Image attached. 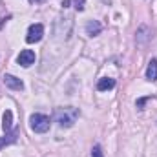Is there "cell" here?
<instances>
[{
    "mask_svg": "<svg viewBox=\"0 0 157 157\" xmlns=\"http://www.w3.org/2000/svg\"><path fill=\"white\" fill-rule=\"evenodd\" d=\"M78 110L73 106H66V108H57L55 110V122H59V126L62 128H70L77 122L78 119Z\"/></svg>",
    "mask_w": 157,
    "mask_h": 157,
    "instance_id": "1",
    "label": "cell"
},
{
    "mask_svg": "<svg viewBox=\"0 0 157 157\" xmlns=\"http://www.w3.org/2000/svg\"><path fill=\"white\" fill-rule=\"evenodd\" d=\"M49 117L48 115H42V113H33L31 117H29V126H31V130L33 132H37V133H46L48 130H49Z\"/></svg>",
    "mask_w": 157,
    "mask_h": 157,
    "instance_id": "2",
    "label": "cell"
},
{
    "mask_svg": "<svg viewBox=\"0 0 157 157\" xmlns=\"http://www.w3.org/2000/svg\"><path fill=\"white\" fill-rule=\"evenodd\" d=\"M42 35H44V26H42V24H33V26H29V29H28L26 42H28V44H35V42H39V40L42 39Z\"/></svg>",
    "mask_w": 157,
    "mask_h": 157,
    "instance_id": "3",
    "label": "cell"
},
{
    "mask_svg": "<svg viewBox=\"0 0 157 157\" xmlns=\"http://www.w3.org/2000/svg\"><path fill=\"white\" fill-rule=\"evenodd\" d=\"M17 62H18L20 66H24V68H29V66L35 62V53H33L31 49H24V51H20V55L17 57Z\"/></svg>",
    "mask_w": 157,
    "mask_h": 157,
    "instance_id": "4",
    "label": "cell"
},
{
    "mask_svg": "<svg viewBox=\"0 0 157 157\" xmlns=\"http://www.w3.org/2000/svg\"><path fill=\"white\" fill-rule=\"evenodd\" d=\"M150 39H152V31H150V28H148L146 24L139 26V29H137V33H135V40H137V44L144 46Z\"/></svg>",
    "mask_w": 157,
    "mask_h": 157,
    "instance_id": "5",
    "label": "cell"
},
{
    "mask_svg": "<svg viewBox=\"0 0 157 157\" xmlns=\"http://www.w3.org/2000/svg\"><path fill=\"white\" fill-rule=\"evenodd\" d=\"M4 84H6L9 90H17V91L24 90V82H22L20 78H17L15 75H4Z\"/></svg>",
    "mask_w": 157,
    "mask_h": 157,
    "instance_id": "6",
    "label": "cell"
},
{
    "mask_svg": "<svg viewBox=\"0 0 157 157\" xmlns=\"http://www.w3.org/2000/svg\"><path fill=\"white\" fill-rule=\"evenodd\" d=\"M101 31H102V26H101L99 20H90V22L86 24V33H88L90 37H97Z\"/></svg>",
    "mask_w": 157,
    "mask_h": 157,
    "instance_id": "7",
    "label": "cell"
},
{
    "mask_svg": "<svg viewBox=\"0 0 157 157\" xmlns=\"http://www.w3.org/2000/svg\"><path fill=\"white\" fill-rule=\"evenodd\" d=\"M113 88H115V80L110 77H104L97 82V90L99 91H108V90H113Z\"/></svg>",
    "mask_w": 157,
    "mask_h": 157,
    "instance_id": "8",
    "label": "cell"
},
{
    "mask_svg": "<svg viewBox=\"0 0 157 157\" xmlns=\"http://www.w3.org/2000/svg\"><path fill=\"white\" fill-rule=\"evenodd\" d=\"M146 78L148 80H157V59H152L146 68Z\"/></svg>",
    "mask_w": 157,
    "mask_h": 157,
    "instance_id": "9",
    "label": "cell"
},
{
    "mask_svg": "<svg viewBox=\"0 0 157 157\" xmlns=\"http://www.w3.org/2000/svg\"><path fill=\"white\" fill-rule=\"evenodd\" d=\"M11 126H13V113H11V110H6L4 117H2V128H4V132H9Z\"/></svg>",
    "mask_w": 157,
    "mask_h": 157,
    "instance_id": "10",
    "label": "cell"
},
{
    "mask_svg": "<svg viewBox=\"0 0 157 157\" xmlns=\"http://www.w3.org/2000/svg\"><path fill=\"white\" fill-rule=\"evenodd\" d=\"M15 141H17V133H9V135L2 137V139H0V150H2L4 146H7V144H13Z\"/></svg>",
    "mask_w": 157,
    "mask_h": 157,
    "instance_id": "11",
    "label": "cell"
},
{
    "mask_svg": "<svg viewBox=\"0 0 157 157\" xmlns=\"http://www.w3.org/2000/svg\"><path fill=\"white\" fill-rule=\"evenodd\" d=\"M91 157H104V155H102V150H101V146H99V144H95V146H93V150H91Z\"/></svg>",
    "mask_w": 157,
    "mask_h": 157,
    "instance_id": "12",
    "label": "cell"
},
{
    "mask_svg": "<svg viewBox=\"0 0 157 157\" xmlns=\"http://www.w3.org/2000/svg\"><path fill=\"white\" fill-rule=\"evenodd\" d=\"M148 99H152V97H143V99H139V101H137V108L143 110V106H144V102H146Z\"/></svg>",
    "mask_w": 157,
    "mask_h": 157,
    "instance_id": "13",
    "label": "cell"
},
{
    "mask_svg": "<svg viewBox=\"0 0 157 157\" xmlns=\"http://www.w3.org/2000/svg\"><path fill=\"white\" fill-rule=\"evenodd\" d=\"M75 7H77L78 11H82V9H84V0H77V2H75Z\"/></svg>",
    "mask_w": 157,
    "mask_h": 157,
    "instance_id": "14",
    "label": "cell"
},
{
    "mask_svg": "<svg viewBox=\"0 0 157 157\" xmlns=\"http://www.w3.org/2000/svg\"><path fill=\"white\" fill-rule=\"evenodd\" d=\"M70 4H71V0H62V7H64V9L70 7Z\"/></svg>",
    "mask_w": 157,
    "mask_h": 157,
    "instance_id": "15",
    "label": "cell"
},
{
    "mask_svg": "<svg viewBox=\"0 0 157 157\" xmlns=\"http://www.w3.org/2000/svg\"><path fill=\"white\" fill-rule=\"evenodd\" d=\"M31 2H40V0H31Z\"/></svg>",
    "mask_w": 157,
    "mask_h": 157,
    "instance_id": "16",
    "label": "cell"
}]
</instances>
